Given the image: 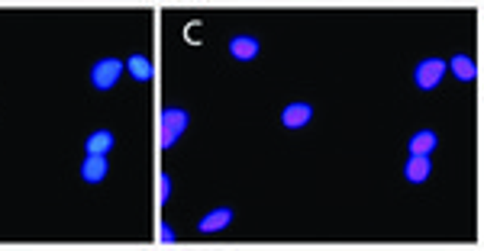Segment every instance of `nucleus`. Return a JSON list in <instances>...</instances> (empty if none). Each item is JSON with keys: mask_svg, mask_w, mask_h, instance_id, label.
<instances>
[{"mask_svg": "<svg viewBox=\"0 0 484 251\" xmlns=\"http://www.w3.org/2000/svg\"><path fill=\"white\" fill-rule=\"evenodd\" d=\"M229 223H233V209L220 206V209H213V213H207L204 219H200L197 229L204 232V235H217V232H223Z\"/></svg>", "mask_w": 484, "mask_h": 251, "instance_id": "nucleus-4", "label": "nucleus"}, {"mask_svg": "<svg viewBox=\"0 0 484 251\" xmlns=\"http://www.w3.org/2000/svg\"><path fill=\"white\" fill-rule=\"evenodd\" d=\"M184 129H188V113H184V110H178V107L161 110V145H165V148H171Z\"/></svg>", "mask_w": 484, "mask_h": 251, "instance_id": "nucleus-1", "label": "nucleus"}, {"mask_svg": "<svg viewBox=\"0 0 484 251\" xmlns=\"http://www.w3.org/2000/svg\"><path fill=\"white\" fill-rule=\"evenodd\" d=\"M436 145H439L436 132L423 129V132H417V136L410 139V155H430V151H436Z\"/></svg>", "mask_w": 484, "mask_h": 251, "instance_id": "nucleus-10", "label": "nucleus"}, {"mask_svg": "<svg viewBox=\"0 0 484 251\" xmlns=\"http://www.w3.org/2000/svg\"><path fill=\"white\" fill-rule=\"evenodd\" d=\"M455 71V78L459 81H475L478 78V65H475V58L468 55H455L452 58V65H449Z\"/></svg>", "mask_w": 484, "mask_h": 251, "instance_id": "nucleus-11", "label": "nucleus"}, {"mask_svg": "<svg viewBox=\"0 0 484 251\" xmlns=\"http://www.w3.org/2000/svg\"><path fill=\"white\" fill-rule=\"evenodd\" d=\"M120 74H123V62L120 58H103V62H97L91 68V84L97 91H110V87H117Z\"/></svg>", "mask_w": 484, "mask_h": 251, "instance_id": "nucleus-2", "label": "nucleus"}, {"mask_svg": "<svg viewBox=\"0 0 484 251\" xmlns=\"http://www.w3.org/2000/svg\"><path fill=\"white\" fill-rule=\"evenodd\" d=\"M403 177L410 180V184H423L430 177V155H410L407 168H403Z\"/></svg>", "mask_w": 484, "mask_h": 251, "instance_id": "nucleus-8", "label": "nucleus"}, {"mask_svg": "<svg viewBox=\"0 0 484 251\" xmlns=\"http://www.w3.org/2000/svg\"><path fill=\"white\" fill-rule=\"evenodd\" d=\"M171 197V177L168 174H159V200L165 203Z\"/></svg>", "mask_w": 484, "mask_h": 251, "instance_id": "nucleus-13", "label": "nucleus"}, {"mask_svg": "<svg viewBox=\"0 0 484 251\" xmlns=\"http://www.w3.org/2000/svg\"><path fill=\"white\" fill-rule=\"evenodd\" d=\"M159 229H161V242H175V229H171L168 223H161Z\"/></svg>", "mask_w": 484, "mask_h": 251, "instance_id": "nucleus-14", "label": "nucleus"}, {"mask_svg": "<svg viewBox=\"0 0 484 251\" xmlns=\"http://www.w3.org/2000/svg\"><path fill=\"white\" fill-rule=\"evenodd\" d=\"M107 171H110L107 155H88V158H84V165H81V177L88 180V184H100V180L107 177Z\"/></svg>", "mask_w": 484, "mask_h": 251, "instance_id": "nucleus-5", "label": "nucleus"}, {"mask_svg": "<svg viewBox=\"0 0 484 251\" xmlns=\"http://www.w3.org/2000/svg\"><path fill=\"white\" fill-rule=\"evenodd\" d=\"M110 148H113V132H107V129L91 132L88 142H84V151H88V155H107Z\"/></svg>", "mask_w": 484, "mask_h": 251, "instance_id": "nucleus-9", "label": "nucleus"}, {"mask_svg": "<svg viewBox=\"0 0 484 251\" xmlns=\"http://www.w3.org/2000/svg\"><path fill=\"white\" fill-rule=\"evenodd\" d=\"M126 68H129V74L136 81H149V78H152V62H149L146 55H129Z\"/></svg>", "mask_w": 484, "mask_h": 251, "instance_id": "nucleus-12", "label": "nucleus"}, {"mask_svg": "<svg viewBox=\"0 0 484 251\" xmlns=\"http://www.w3.org/2000/svg\"><path fill=\"white\" fill-rule=\"evenodd\" d=\"M442 74H446V62L442 58H423L417 65V71H413V81H417L420 91H433V87H439Z\"/></svg>", "mask_w": 484, "mask_h": 251, "instance_id": "nucleus-3", "label": "nucleus"}, {"mask_svg": "<svg viewBox=\"0 0 484 251\" xmlns=\"http://www.w3.org/2000/svg\"><path fill=\"white\" fill-rule=\"evenodd\" d=\"M229 55H233L236 62H252V58L258 55V39H252V36H236L233 42H229Z\"/></svg>", "mask_w": 484, "mask_h": 251, "instance_id": "nucleus-7", "label": "nucleus"}, {"mask_svg": "<svg viewBox=\"0 0 484 251\" xmlns=\"http://www.w3.org/2000/svg\"><path fill=\"white\" fill-rule=\"evenodd\" d=\"M310 119H313L310 103H291V107H284V113H281V122H284L287 129H301Z\"/></svg>", "mask_w": 484, "mask_h": 251, "instance_id": "nucleus-6", "label": "nucleus"}]
</instances>
